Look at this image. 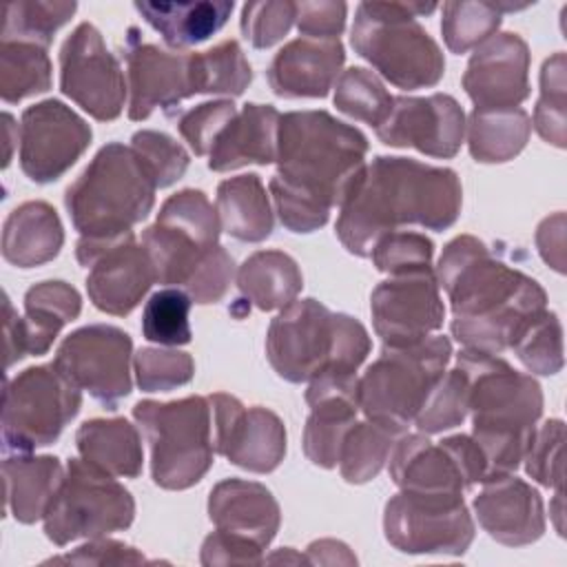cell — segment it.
<instances>
[{"label": "cell", "instance_id": "obj_1", "mask_svg": "<svg viewBox=\"0 0 567 567\" xmlns=\"http://www.w3.org/2000/svg\"><path fill=\"white\" fill-rule=\"evenodd\" d=\"M365 135L328 111L284 113L270 179L279 221L292 233L321 228L365 168Z\"/></svg>", "mask_w": 567, "mask_h": 567}, {"label": "cell", "instance_id": "obj_2", "mask_svg": "<svg viewBox=\"0 0 567 567\" xmlns=\"http://www.w3.org/2000/svg\"><path fill=\"white\" fill-rule=\"evenodd\" d=\"M436 281L450 297L452 337L467 350H512L523 330L547 310L540 284L474 235H458L443 248Z\"/></svg>", "mask_w": 567, "mask_h": 567}, {"label": "cell", "instance_id": "obj_3", "mask_svg": "<svg viewBox=\"0 0 567 567\" xmlns=\"http://www.w3.org/2000/svg\"><path fill=\"white\" fill-rule=\"evenodd\" d=\"M458 175L445 166L410 157L379 155L365 164L339 206L337 237L357 257H370L374 244L399 226L450 228L461 213Z\"/></svg>", "mask_w": 567, "mask_h": 567}, {"label": "cell", "instance_id": "obj_4", "mask_svg": "<svg viewBox=\"0 0 567 567\" xmlns=\"http://www.w3.org/2000/svg\"><path fill=\"white\" fill-rule=\"evenodd\" d=\"M456 363L467 372L472 436L487 463L485 481L514 474L523 463L543 414V390L532 374L514 370L498 354L463 348Z\"/></svg>", "mask_w": 567, "mask_h": 567}, {"label": "cell", "instance_id": "obj_5", "mask_svg": "<svg viewBox=\"0 0 567 567\" xmlns=\"http://www.w3.org/2000/svg\"><path fill=\"white\" fill-rule=\"evenodd\" d=\"M372 343L361 321L332 312L317 299L292 301L270 321L266 357L290 383H308L319 374H357Z\"/></svg>", "mask_w": 567, "mask_h": 567}, {"label": "cell", "instance_id": "obj_6", "mask_svg": "<svg viewBox=\"0 0 567 567\" xmlns=\"http://www.w3.org/2000/svg\"><path fill=\"white\" fill-rule=\"evenodd\" d=\"M155 182L131 146H102L66 188L64 206L82 239H120L146 219L155 204Z\"/></svg>", "mask_w": 567, "mask_h": 567}, {"label": "cell", "instance_id": "obj_7", "mask_svg": "<svg viewBox=\"0 0 567 567\" xmlns=\"http://www.w3.org/2000/svg\"><path fill=\"white\" fill-rule=\"evenodd\" d=\"M434 9V2H361L350 31L354 53L399 89L436 86L445 73V58L416 20Z\"/></svg>", "mask_w": 567, "mask_h": 567}, {"label": "cell", "instance_id": "obj_8", "mask_svg": "<svg viewBox=\"0 0 567 567\" xmlns=\"http://www.w3.org/2000/svg\"><path fill=\"white\" fill-rule=\"evenodd\" d=\"M135 421L151 443V474L164 489H186L204 478L213 465V412L206 396L177 401H140Z\"/></svg>", "mask_w": 567, "mask_h": 567}, {"label": "cell", "instance_id": "obj_9", "mask_svg": "<svg viewBox=\"0 0 567 567\" xmlns=\"http://www.w3.org/2000/svg\"><path fill=\"white\" fill-rule=\"evenodd\" d=\"M452 359L447 337H425L408 346H383L359 379V410L368 419L408 427Z\"/></svg>", "mask_w": 567, "mask_h": 567}, {"label": "cell", "instance_id": "obj_10", "mask_svg": "<svg viewBox=\"0 0 567 567\" xmlns=\"http://www.w3.org/2000/svg\"><path fill=\"white\" fill-rule=\"evenodd\" d=\"M135 518L131 492L84 458H69L64 478L44 512V534L58 547L126 529Z\"/></svg>", "mask_w": 567, "mask_h": 567}, {"label": "cell", "instance_id": "obj_11", "mask_svg": "<svg viewBox=\"0 0 567 567\" xmlns=\"http://www.w3.org/2000/svg\"><path fill=\"white\" fill-rule=\"evenodd\" d=\"M82 405V390L55 365H33L2 394L4 452H31L58 441Z\"/></svg>", "mask_w": 567, "mask_h": 567}, {"label": "cell", "instance_id": "obj_12", "mask_svg": "<svg viewBox=\"0 0 567 567\" xmlns=\"http://www.w3.org/2000/svg\"><path fill=\"white\" fill-rule=\"evenodd\" d=\"M383 532L403 554L463 556L474 540V520L463 494H419L401 489L385 503Z\"/></svg>", "mask_w": 567, "mask_h": 567}, {"label": "cell", "instance_id": "obj_13", "mask_svg": "<svg viewBox=\"0 0 567 567\" xmlns=\"http://www.w3.org/2000/svg\"><path fill=\"white\" fill-rule=\"evenodd\" d=\"M133 341L117 328L106 323H91L71 332L58 348L53 363L95 401L115 410L128 396Z\"/></svg>", "mask_w": 567, "mask_h": 567}, {"label": "cell", "instance_id": "obj_14", "mask_svg": "<svg viewBox=\"0 0 567 567\" xmlns=\"http://www.w3.org/2000/svg\"><path fill=\"white\" fill-rule=\"evenodd\" d=\"M60 89L93 120L120 117L126 82L117 58L91 22H80L60 49Z\"/></svg>", "mask_w": 567, "mask_h": 567}, {"label": "cell", "instance_id": "obj_15", "mask_svg": "<svg viewBox=\"0 0 567 567\" xmlns=\"http://www.w3.org/2000/svg\"><path fill=\"white\" fill-rule=\"evenodd\" d=\"M75 257L84 268H91L86 292L93 306L106 315L126 317L157 281L153 261L133 233L109 241L80 237Z\"/></svg>", "mask_w": 567, "mask_h": 567}, {"label": "cell", "instance_id": "obj_16", "mask_svg": "<svg viewBox=\"0 0 567 567\" xmlns=\"http://www.w3.org/2000/svg\"><path fill=\"white\" fill-rule=\"evenodd\" d=\"M91 126L60 100L24 109L20 117V168L35 184L60 179L89 148Z\"/></svg>", "mask_w": 567, "mask_h": 567}, {"label": "cell", "instance_id": "obj_17", "mask_svg": "<svg viewBox=\"0 0 567 567\" xmlns=\"http://www.w3.org/2000/svg\"><path fill=\"white\" fill-rule=\"evenodd\" d=\"M213 412V445L233 465L268 474L286 456V425L268 408H244L241 401L226 392L208 396Z\"/></svg>", "mask_w": 567, "mask_h": 567}, {"label": "cell", "instance_id": "obj_18", "mask_svg": "<svg viewBox=\"0 0 567 567\" xmlns=\"http://www.w3.org/2000/svg\"><path fill=\"white\" fill-rule=\"evenodd\" d=\"M370 312L383 346H408L430 337L445 319L436 272L425 268L392 275L372 290Z\"/></svg>", "mask_w": 567, "mask_h": 567}, {"label": "cell", "instance_id": "obj_19", "mask_svg": "<svg viewBox=\"0 0 567 567\" xmlns=\"http://www.w3.org/2000/svg\"><path fill=\"white\" fill-rule=\"evenodd\" d=\"M377 137L396 148H416L430 157H454L465 137V113L447 93L425 97L399 95L390 115L374 128Z\"/></svg>", "mask_w": 567, "mask_h": 567}, {"label": "cell", "instance_id": "obj_20", "mask_svg": "<svg viewBox=\"0 0 567 567\" xmlns=\"http://www.w3.org/2000/svg\"><path fill=\"white\" fill-rule=\"evenodd\" d=\"M128 117L146 120L155 109H173L195 95L190 78V53H173L142 42L140 29L131 27L124 44Z\"/></svg>", "mask_w": 567, "mask_h": 567}, {"label": "cell", "instance_id": "obj_21", "mask_svg": "<svg viewBox=\"0 0 567 567\" xmlns=\"http://www.w3.org/2000/svg\"><path fill=\"white\" fill-rule=\"evenodd\" d=\"M529 47L518 33H496L470 58L463 89L474 109H509L529 97Z\"/></svg>", "mask_w": 567, "mask_h": 567}, {"label": "cell", "instance_id": "obj_22", "mask_svg": "<svg viewBox=\"0 0 567 567\" xmlns=\"http://www.w3.org/2000/svg\"><path fill=\"white\" fill-rule=\"evenodd\" d=\"M306 403L310 416L303 427V454L319 467L339 463L343 441L357 423L359 379L357 374L326 372L308 381Z\"/></svg>", "mask_w": 567, "mask_h": 567}, {"label": "cell", "instance_id": "obj_23", "mask_svg": "<svg viewBox=\"0 0 567 567\" xmlns=\"http://www.w3.org/2000/svg\"><path fill=\"white\" fill-rule=\"evenodd\" d=\"M481 527L501 545L523 547L545 532V509L540 494L514 474L483 483L474 498Z\"/></svg>", "mask_w": 567, "mask_h": 567}, {"label": "cell", "instance_id": "obj_24", "mask_svg": "<svg viewBox=\"0 0 567 567\" xmlns=\"http://www.w3.org/2000/svg\"><path fill=\"white\" fill-rule=\"evenodd\" d=\"M343 60L341 40L299 38L275 53L266 78L279 97H326L341 73Z\"/></svg>", "mask_w": 567, "mask_h": 567}, {"label": "cell", "instance_id": "obj_25", "mask_svg": "<svg viewBox=\"0 0 567 567\" xmlns=\"http://www.w3.org/2000/svg\"><path fill=\"white\" fill-rule=\"evenodd\" d=\"M208 516L217 529L246 536L264 549L281 525L279 503L270 489L244 478H226L210 489Z\"/></svg>", "mask_w": 567, "mask_h": 567}, {"label": "cell", "instance_id": "obj_26", "mask_svg": "<svg viewBox=\"0 0 567 567\" xmlns=\"http://www.w3.org/2000/svg\"><path fill=\"white\" fill-rule=\"evenodd\" d=\"M279 117L270 104H244L215 140L208 153V168L226 173L246 164L266 166L277 162Z\"/></svg>", "mask_w": 567, "mask_h": 567}, {"label": "cell", "instance_id": "obj_27", "mask_svg": "<svg viewBox=\"0 0 567 567\" xmlns=\"http://www.w3.org/2000/svg\"><path fill=\"white\" fill-rule=\"evenodd\" d=\"M390 476L399 489L419 494H463L465 483L443 443L403 434L390 454Z\"/></svg>", "mask_w": 567, "mask_h": 567}, {"label": "cell", "instance_id": "obj_28", "mask_svg": "<svg viewBox=\"0 0 567 567\" xmlns=\"http://www.w3.org/2000/svg\"><path fill=\"white\" fill-rule=\"evenodd\" d=\"M62 244V221L47 202H24L4 219L2 257L18 268H33L55 259Z\"/></svg>", "mask_w": 567, "mask_h": 567}, {"label": "cell", "instance_id": "obj_29", "mask_svg": "<svg viewBox=\"0 0 567 567\" xmlns=\"http://www.w3.org/2000/svg\"><path fill=\"white\" fill-rule=\"evenodd\" d=\"M4 503L18 523L31 525L44 518L53 501L64 470L55 456H31L29 452H13L2 461Z\"/></svg>", "mask_w": 567, "mask_h": 567}, {"label": "cell", "instance_id": "obj_30", "mask_svg": "<svg viewBox=\"0 0 567 567\" xmlns=\"http://www.w3.org/2000/svg\"><path fill=\"white\" fill-rule=\"evenodd\" d=\"M135 9L168 47L184 49L215 35L228 22L235 4L228 0L135 2Z\"/></svg>", "mask_w": 567, "mask_h": 567}, {"label": "cell", "instance_id": "obj_31", "mask_svg": "<svg viewBox=\"0 0 567 567\" xmlns=\"http://www.w3.org/2000/svg\"><path fill=\"white\" fill-rule=\"evenodd\" d=\"M75 445L84 461L124 478L142 474V441L126 419H91L75 432Z\"/></svg>", "mask_w": 567, "mask_h": 567}, {"label": "cell", "instance_id": "obj_32", "mask_svg": "<svg viewBox=\"0 0 567 567\" xmlns=\"http://www.w3.org/2000/svg\"><path fill=\"white\" fill-rule=\"evenodd\" d=\"M217 215L221 230L248 244L264 241L275 228L266 188L255 173L228 177L217 186Z\"/></svg>", "mask_w": 567, "mask_h": 567}, {"label": "cell", "instance_id": "obj_33", "mask_svg": "<svg viewBox=\"0 0 567 567\" xmlns=\"http://www.w3.org/2000/svg\"><path fill=\"white\" fill-rule=\"evenodd\" d=\"M82 310L80 292L58 279L40 281L24 295V346L27 354H44L60 330L78 319Z\"/></svg>", "mask_w": 567, "mask_h": 567}, {"label": "cell", "instance_id": "obj_34", "mask_svg": "<svg viewBox=\"0 0 567 567\" xmlns=\"http://www.w3.org/2000/svg\"><path fill=\"white\" fill-rule=\"evenodd\" d=\"M470 155L481 164L514 159L527 144L532 117L520 106L474 109L465 122Z\"/></svg>", "mask_w": 567, "mask_h": 567}, {"label": "cell", "instance_id": "obj_35", "mask_svg": "<svg viewBox=\"0 0 567 567\" xmlns=\"http://www.w3.org/2000/svg\"><path fill=\"white\" fill-rule=\"evenodd\" d=\"M237 286L244 299L259 310H281L297 299L303 277L297 261L284 250H257L239 266Z\"/></svg>", "mask_w": 567, "mask_h": 567}, {"label": "cell", "instance_id": "obj_36", "mask_svg": "<svg viewBox=\"0 0 567 567\" xmlns=\"http://www.w3.org/2000/svg\"><path fill=\"white\" fill-rule=\"evenodd\" d=\"M405 434L403 425L368 419L354 423L343 441L339 470L348 483H368L372 481L383 465L388 463L396 441Z\"/></svg>", "mask_w": 567, "mask_h": 567}, {"label": "cell", "instance_id": "obj_37", "mask_svg": "<svg viewBox=\"0 0 567 567\" xmlns=\"http://www.w3.org/2000/svg\"><path fill=\"white\" fill-rule=\"evenodd\" d=\"M51 89V60L44 47L33 42H0V95L16 104Z\"/></svg>", "mask_w": 567, "mask_h": 567}, {"label": "cell", "instance_id": "obj_38", "mask_svg": "<svg viewBox=\"0 0 567 567\" xmlns=\"http://www.w3.org/2000/svg\"><path fill=\"white\" fill-rule=\"evenodd\" d=\"M195 93L241 95L252 82V69L237 40H224L208 51L190 53Z\"/></svg>", "mask_w": 567, "mask_h": 567}, {"label": "cell", "instance_id": "obj_39", "mask_svg": "<svg viewBox=\"0 0 567 567\" xmlns=\"http://www.w3.org/2000/svg\"><path fill=\"white\" fill-rule=\"evenodd\" d=\"M501 11L489 0H452L443 4L441 33L452 53L478 49L501 27Z\"/></svg>", "mask_w": 567, "mask_h": 567}, {"label": "cell", "instance_id": "obj_40", "mask_svg": "<svg viewBox=\"0 0 567 567\" xmlns=\"http://www.w3.org/2000/svg\"><path fill=\"white\" fill-rule=\"evenodd\" d=\"M394 97L383 82L363 66H350L341 71L334 82V106L352 120L370 126H381L392 111Z\"/></svg>", "mask_w": 567, "mask_h": 567}, {"label": "cell", "instance_id": "obj_41", "mask_svg": "<svg viewBox=\"0 0 567 567\" xmlns=\"http://www.w3.org/2000/svg\"><path fill=\"white\" fill-rule=\"evenodd\" d=\"M78 4L62 0H31V2H9L4 7V24L2 40L33 42L40 47H49L60 27H64L75 13Z\"/></svg>", "mask_w": 567, "mask_h": 567}, {"label": "cell", "instance_id": "obj_42", "mask_svg": "<svg viewBox=\"0 0 567 567\" xmlns=\"http://www.w3.org/2000/svg\"><path fill=\"white\" fill-rule=\"evenodd\" d=\"M534 128L556 148L567 144V58L563 51L543 62L540 97L534 109Z\"/></svg>", "mask_w": 567, "mask_h": 567}, {"label": "cell", "instance_id": "obj_43", "mask_svg": "<svg viewBox=\"0 0 567 567\" xmlns=\"http://www.w3.org/2000/svg\"><path fill=\"white\" fill-rule=\"evenodd\" d=\"M467 372L454 363L427 394L423 408L416 412L414 423L425 434H439L461 425L467 416Z\"/></svg>", "mask_w": 567, "mask_h": 567}, {"label": "cell", "instance_id": "obj_44", "mask_svg": "<svg viewBox=\"0 0 567 567\" xmlns=\"http://www.w3.org/2000/svg\"><path fill=\"white\" fill-rule=\"evenodd\" d=\"M193 299L186 290L162 288L151 295L142 312V332L148 341L159 346H184L190 341V312Z\"/></svg>", "mask_w": 567, "mask_h": 567}, {"label": "cell", "instance_id": "obj_45", "mask_svg": "<svg viewBox=\"0 0 567 567\" xmlns=\"http://www.w3.org/2000/svg\"><path fill=\"white\" fill-rule=\"evenodd\" d=\"M518 361L534 374H556L560 372L563 357V326L556 312L543 310L516 339L512 346Z\"/></svg>", "mask_w": 567, "mask_h": 567}, {"label": "cell", "instance_id": "obj_46", "mask_svg": "<svg viewBox=\"0 0 567 567\" xmlns=\"http://www.w3.org/2000/svg\"><path fill=\"white\" fill-rule=\"evenodd\" d=\"M155 221L179 228L206 246H217L221 233L217 208L208 202V197L202 190L195 188H184L171 195L162 204Z\"/></svg>", "mask_w": 567, "mask_h": 567}, {"label": "cell", "instance_id": "obj_47", "mask_svg": "<svg viewBox=\"0 0 567 567\" xmlns=\"http://www.w3.org/2000/svg\"><path fill=\"white\" fill-rule=\"evenodd\" d=\"M131 148L135 151L157 188H166L182 179L190 164L186 148L162 131H137L131 137Z\"/></svg>", "mask_w": 567, "mask_h": 567}, {"label": "cell", "instance_id": "obj_48", "mask_svg": "<svg viewBox=\"0 0 567 567\" xmlns=\"http://www.w3.org/2000/svg\"><path fill=\"white\" fill-rule=\"evenodd\" d=\"M137 385L144 392H168L186 385L195 374V361L177 348H142L133 357Z\"/></svg>", "mask_w": 567, "mask_h": 567}, {"label": "cell", "instance_id": "obj_49", "mask_svg": "<svg viewBox=\"0 0 567 567\" xmlns=\"http://www.w3.org/2000/svg\"><path fill=\"white\" fill-rule=\"evenodd\" d=\"M565 425L560 419H549L534 430V436L523 456L525 472L536 483L563 489L565 481Z\"/></svg>", "mask_w": 567, "mask_h": 567}, {"label": "cell", "instance_id": "obj_50", "mask_svg": "<svg viewBox=\"0 0 567 567\" xmlns=\"http://www.w3.org/2000/svg\"><path fill=\"white\" fill-rule=\"evenodd\" d=\"M432 255L434 244L425 235L410 230H394L383 235L370 252L377 270L388 272L390 277L432 268Z\"/></svg>", "mask_w": 567, "mask_h": 567}, {"label": "cell", "instance_id": "obj_51", "mask_svg": "<svg viewBox=\"0 0 567 567\" xmlns=\"http://www.w3.org/2000/svg\"><path fill=\"white\" fill-rule=\"evenodd\" d=\"M297 16V2L266 0L248 2L241 9V33L255 49H270L290 31Z\"/></svg>", "mask_w": 567, "mask_h": 567}, {"label": "cell", "instance_id": "obj_52", "mask_svg": "<svg viewBox=\"0 0 567 567\" xmlns=\"http://www.w3.org/2000/svg\"><path fill=\"white\" fill-rule=\"evenodd\" d=\"M235 115H237V106L230 100H213L184 111L175 120V126L182 133V137L188 142L190 151L202 157L210 153L215 140Z\"/></svg>", "mask_w": 567, "mask_h": 567}, {"label": "cell", "instance_id": "obj_53", "mask_svg": "<svg viewBox=\"0 0 567 567\" xmlns=\"http://www.w3.org/2000/svg\"><path fill=\"white\" fill-rule=\"evenodd\" d=\"M235 277V261L224 246L210 248L197 264L193 275L186 279L184 290L195 303H217L230 288Z\"/></svg>", "mask_w": 567, "mask_h": 567}, {"label": "cell", "instance_id": "obj_54", "mask_svg": "<svg viewBox=\"0 0 567 567\" xmlns=\"http://www.w3.org/2000/svg\"><path fill=\"white\" fill-rule=\"evenodd\" d=\"M264 547L255 540L217 529L208 534L202 543V565H261Z\"/></svg>", "mask_w": 567, "mask_h": 567}, {"label": "cell", "instance_id": "obj_55", "mask_svg": "<svg viewBox=\"0 0 567 567\" xmlns=\"http://www.w3.org/2000/svg\"><path fill=\"white\" fill-rule=\"evenodd\" d=\"M348 4L337 0H319V2H297V29L306 38L317 40H339L346 27Z\"/></svg>", "mask_w": 567, "mask_h": 567}, {"label": "cell", "instance_id": "obj_56", "mask_svg": "<svg viewBox=\"0 0 567 567\" xmlns=\"http://www.w3.org/2000/svg\"><path fill=\"white\" fill-rule=\"evenodd\" d=\"M47 563H66V565H140L146 563L144 554L137 551L135 547L100 536V538H89L84 545L78 549L55 556Z\"/></svg>", "mask_w": 567, "mask_h": 567}, {"label": "cell", "instance_id": "obj_57", "mask_svg": "<svg viewBox=\"0 0 567 567\" xmlns=\"http://www.w3.org/2000/svg\"><path fill=\"white\" fill-rule=\"evenodd\" d=\"M441 443L445 445V450L456 461L458 472H461L463 483H465V489L485 481V472H487L485 454H483L481 445L474 441L472 434H454V436L443 439Z\"/></svg>", "mask_w": 567, "mask_h": 567}, {"label": "cell", "instance_id": "obj_58", "mask_svg": "<svg viewBox=\"0 0 567 567\" xmlns=\"http://www.w3.org/2000/svg\"><path fill=\"white\" fill-rule=\"evenodd\" d=\"M536 246L540 257L556 270L565 272V213H554L536 228Z\"/></svg>", "mask_w": 567, "mask_h": 567}, {"label": "cell", "instance_id": "obj_59", "mask_svg": "<svg viewBox=\"0 0 567 567\" xmlns=\"http://www.w3.org/2000/svg\"><path fill=\"white\" fill-rule=\"evenodd\" d=\"M2 332H4V368H11L27 354L22 319L11 306V299L4 295L2 299Z\"/></svg>", "mask_w": 567, "mask_h": 567}, {"label": "cell", "instance_id": "obj_60", "mask_svg": "<svg viewBox=\"0 0 567 567\" xmlns=\"http://www.w3.org/2000/svg\"><path fill=\"white\" fill-rule=\"evenodd\" d=\"M310 565H357V556L334 538H321L308 545Z\"/></svg>", "mask_w": 567, "mask_h": 567}, {"label": "cell", "instance_id": "obj_61", "mask_svg": "<svg viewBox=\"0 0 567 567\" xmlns=\"http://www.w3.org/2000/svg\"><path fill=\"white\" fill-rule=\"evenodd\" d=\"M2 133H4V159H2V166H9L11 162V155H13V144L20 140V128L13 120L11 113H4L2 115Z\"/></svg>", "mask_w": 567, "mask_h": 567}, {"label": "cell", "instance_id": "obj_62", "mask_svg": "<svg viewBox=\"0 0 567 567\" xmlns=\"http://www.w3.org/2000/svg\"><path fill=\"white\" fill-rule=\"evenodd\" d=\"M264 563H308V556H301V554H297L295 549H290V547H284V549H279V551H275V554H270L268 558H264ZM310 565V563H308Z\"/></svg>", "mask_w": 567, "mask_h": 567}, {"label": "cell", "instance_id": "obj_63", "mask_svg": "<svg viewBox=\"0 0 567 567\" xmlns=\"http://www.w3.org/2000/svg\"><path fill=\"white\" fill-rule=\"evenodd\" d=\"M549 514L554 516V525L558 529V534L563 536L565 532V525H563V489H556V496H554V503L549 505Z\"/></svg>", "mask_w": 567, "mask_h": 567}]
</instances>
